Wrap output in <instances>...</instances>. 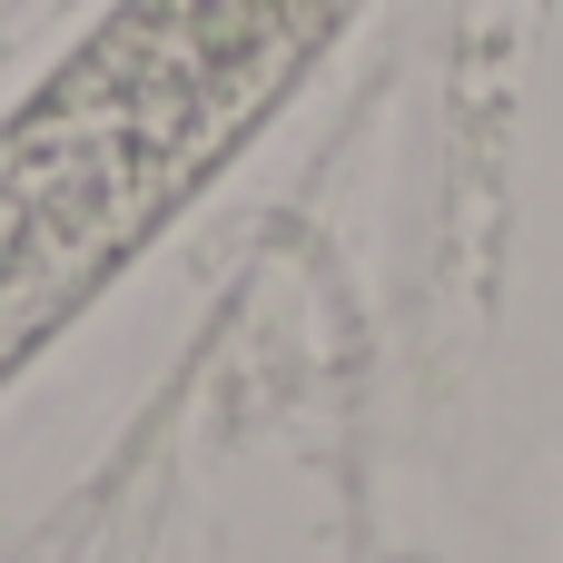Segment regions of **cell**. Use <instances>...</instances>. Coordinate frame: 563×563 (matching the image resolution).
I'll use <instances>...</instances> for the list:
<instances>
[{
	"instance_id": "cell-1",
	"label": "cell",
	"mask_w": 563,
	"mask_h": 563,
	"mask_svg": "<svg viewBox=\"0 0 563 563\" xmlns=\"http://www.w3.org/2000/svg\"><path fill=\"white\" fill-rule=\"evenodd\" d=\"M336 10L346 0H139L0 139V366L139 247Z\"/></svg>"
}]
</instances>
